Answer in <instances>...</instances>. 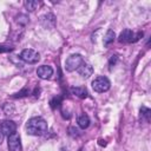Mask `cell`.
Here are the masks:
<instances>
[{
	"mask_svg": "<svg viewBox=\"0 0 151 151\" xmlns=\"http://www.w3.org/2000/svg\"><path fill=\"white\" fill-rule=\"evenodd\" d=\"M84 64V59L80 54H71L65 61V68L68 72L78 70Z\"/></svg>",
	"mask_w": 151,
	"mask_h": 151,
	"instance_id": "cell-2",
	"label": "cell"
},
{
	"mask_svg": "<svg viewBox=\"0 0 151 151\" xmlns=\"http://www.w3.org/2000/svg\"><path fill=\"white\" fill-rule=\"evenodd\" d=\"M7 145L9 151H21V142L19 133L14 132L7 137Z\"/></svg>",
	"mask_w": 151,
	"mask_h": 151,
	"instance_id": "cell-6",
	"label": "cell"
},
{
	"mask_svg": "<svg viewBox=\"0 0 151 151\" xmlns=\"http://www.w3.org/2000/svg\"><path fill=\"white\" fill-rule=\"evenodd\" d=\"M13 47H7V46H0V52H7V51H12Z\"/></svg>",
	"mask_w": 151,
	"mask_h": 151,
	"instance_id": "cell-15",
	"label": "cell"
},
{
	"mask_svg": "<svg viewBox=\"0 0 151 151\" xmlns=\"http://www.w3.org/2000/svg\"><path fill=\"white\" fill-rule=\"evenodd\" d=\"M47 123L41 117H32L26 123V131L31 136H42L47 132Z\"/></svg>",
	"mask_w": 151,
	"mask_h": 151,
	"instance_id": "cell-1",
	"label": "cell"
},
{
	"mask_svg": "<svg viewBox=\"0 0 151 151\" xmlns=\"http://www.w3.org/2000/svg\"><path fill=\"white\" fill-rule=\"evenodd\" d=\"M17 131V124L13 120H4L0 124V132L4 136H11L12 133H14Z\"/></svg>",
	"mask_w": 151,
	"mask_h": 151,
	"instance_id": "cell-7",
	"label": "cell"
},
{
	"mask_svg": "<svg viewBox=\"0 0 151 151\" xmlns=\"http://www.w3.org/2000/svg\"><path fill=\"white\" fill-rule=\"evenodd\" d=\"M140 37H143V32H138L137 34H134L131 29L126 28L123 32H120V34L118 37V41L122 44H130V42L137 41Z\"/></svg>",
	"mask_w": 151,
	"mask_h": 151,
	"instance_id": "cell-4",
	"label": "cell"
},
{
	"mask_svg": "<svg viewBox=\"0 0 151 151\" xmlns=\"http://www.w3.org/2000/svg\"><path fill=\"white\" fill-rule=\"evenodd\" d=\"M90 118H88V116L87 114H80L79 116V118H78V125H79V127L80 129H83V130H85V129H87L88 127V125H90Z\"/></svg>",
	"mask_w": 151,
	"mask_h": 151,
	"instance_id": "cell-10",
	"label": "cell"
},
{
	"mask_svg": "<svg viewBox=\"0 0 151 151\" xmlns=\"http://www.w3.org/2000/svg\"><path fill=\"white\" fill-rule=\"evenodd\" d=\"M2 138H4V134H2L1 132H0V144L2 143Z\"/></svg>",
	"mask_w": 151,
	"mask_h": 151,
	"instance_id": "cell-16",
	"label": "cell"
},
{
	"mask_svg": "<svg viewBox=\"0 0 151 151\" xmlns=\"http://www.w3.org/2000/svg\"><path fill=\"white\" fill-rule=\"evenodd\" d=\"M20 59L27 64H37L40 60V55L37 51L32 48H25L20 53Z\"/></svg>",
	"mask_w": 151,
	"mask_h": 151,
	"instance_id": "cell-5",
	"label": "cell"
},
{
	"mask_svg": "<svg viewBox=\"0 0 151 151\" xmlns=\"http://www.w3.org/2000/svg\"><path fill=\"white\" fill-rule=\"evenodd\" d=\"M37 74L40 79H50L53 74V68L48 65H41L37 70Z\"/></svg>",
	"mask_w": 151,
	"mask_h": 151,
	"instance_id": "cell-8",
	"label": "cell"
},
{
	"mask_svg": "<svg viewBox=\"0 0 151 151\" xmlns=\"http://www.w3.org/2000/svg\"><path fill=\"white\" fill-rule=\"evenodd\" d=\"M77 71H78L79 76H81L83 78H88V77L92 76V73H93V67H92L90 64L84 63Z\"/></svg>",
	"mask_w": 151,
	"mask_h": 151,
	"instance_id": "cell-9",
	"label": "cell"
},
{
	"mask_svg": "<svg viewBox=\"0 0 151 151\" xmlns=\"http://www.w3.org/2000/svg\"><path fill=\"white\" fill-rule=\"evenodd\" d=\"M72 93L74 94V96H77V97H79V98H81V99H84V98H86L87 97V90L85 88V87H72Z\"/></svg>",
	"mask_w": 151,
	"mask_h": 151,
	"instance_id": "cell-12",
	"label": "cell"
},
{
	"mask_svg": "<svg viewBox=\"0 0 151 151\" xmlns=\"http://www.w3.org/2000/svg\"><path fill=\"white\" fill-rule=\"evenodd\" d=\"M113 40H114V32H113L112 29H109V31L106 32L105 37H104V45L107 46V45H110L111 42H113Z\"/></svg>",
	"mask_w": 151,
	"mask_h": 151,
	"instance_id": "cell-14",
	"label": "cell"
},
{
	"mask_svg": "<svg viewBox=\"0 0 151 151\" xmlns=\"http://www.w3.org/2000/svg\"><path fill=\"white\" fill-rule=\"evenodd\" d=\"M24 6L26 7V9L28 12H33L39 7V2L35 1V0H27V1L24 2Z\"/></svg>",
	"mask_w": 151,
	"mask_h": 151,
	"instance_id": "cell-13",
	"label": "cell"
},
{
	"mask_svg": "<svg viewBox=\"0 0 151 151\" xmlns=\"http://www.w3.org/2000/svg\"><path fill=\"white\" fill-rule=\"evenodd\" d=\"M111 86V83L110 80L104 77V76H98L94 78V80L92 81V87L96 92L98 93H103V92H106Z\"/></svg>",
	"mask_w": 151,
	"mask_h": 151,
	"instance_id": "cell-3",
	"label": "cell"
},
{
	"mask_svg": "<svg viewBox=\"0 0 151 151\" xmlns=\"http://www.w3.org/2000/svg\"><path fill=\"white\" fill-rule=\"evenodd\" d=\"M150 113H151V111H150L149 107L142 106L140 107V114H139L140 120L142 122H145V123H149V120H150Z\"/></svg>",
	"mask_w": 151,
	"mask_h": 151,
	"instance_id": "cell-11",
	"label": "cell"
}]
</instances>
